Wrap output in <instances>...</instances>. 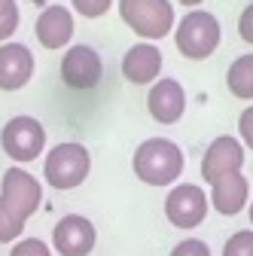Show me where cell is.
<instances>
[{
    "label": "cell",
    "mask_w": 253,
    "mask_h": 256,
    "mask_svg": "<svg viewBox=\"0 0 253 256\" xmlns=\"http://www.w3.org/2000/svg\"><path fill=\"white\" fill-rule=\"evenodd\" d=\"M134 174L150 183V186H168V183H177L183 168H186V158H183V150L168 140V138H150L144 140L138 150H134Z\"/></svg>",
    "instance_id": "1"
},
{
    "label": "cell",
    "mask_w": 253,
    "mask_h": 256,
    "mask_svg": "<svg viewBox=\"0 0 253 256\" xmlns=\"http://www.w3.org/2000/svg\"><path fill=\"white\" fill-rule=\"evenodd\" d=\"M174 43H177V52L189 61H204L216 52L220 46V22L214 12H204V10H192L186 12L174 30Z\"/></svg>",
    "instance_id": "2"
},
{
    "label": "cell",
    "mask_w": 253,
    "mask_h": 256,
    "mask_svg": "<svg viewBox=\"0 0 253 256\" xmlns=\"http://www.w3.org/2000/svg\"><path fill=\"white\" fill-rule=\"evenodd\" d=\"M119 16L144 43H159L174 28L171 0H119Z\"/></svg>",
    "instance_id": "3"
},
{
    "label": "cell",
    "mask_w": 253,
    "mask_h": 256,
    "mask_svg": "<svg viewBox=\"0 0 253 256\" xmlns=\"http://www.w3.org/2000/svg\"><path fill=\"white\" fill-rule=\"evenodd\" d=\"M92 171V156L82 144L76 140H64L46 152V162H43V177L49 186L55 189H74L80 186Z\"/></svg>",
    "instance_id": "4"
},
{
    "label": "cell",
    "mask_w": 253,
    "mask_h": 256,
    "mask_svg": "<svg viewBox=\"0 0 253 256\" xmlns=\"http://www.w3.org/2000/svg\"><path fill=\"white\" fill-rule=\"evenodd\" d=\"M0 146L12 162H30L40 158L46 150V128L34 116H12L4 132H0Z\"/></svg>",
    "instance_id": "5"
},
{
    "label": "cell",
    "mask_w": 253,
    "mask_h": 256,
    "mask_svg": "<svg viewBox=\"0 0 253 256\" xmlns=\"http://www.w3.org/2000/svg\"><path fill=\"white\" fill-rule=\"evenodd\" d=\"M208 208L210 202L204 196V189L196 183H177L165 198V216L177 229H196L208 216Z\"/></svg>",
    "instance_id": "6"
},
{
    "label": "cell",
    "mask_w": 253,
    "mask_h": 256,
    "mask_svg": "<svg viewBox=\"0 0 253 256\" xmlns=\"http://www.w3.org/2000/svg\"><path fill=\"white\" fill-rule=\"evenodd\" d=\"M241 165H244V144L238 138H232V134H220L204 150L202 177H204V183L214 186L216 180H223V177L241 174Z\"/></svg>",
    "instance_id": "7"
},
{
    "label": "cell",
    "mask_w": 253,
    "mask_h": 256,
    "mask_svg": "<svg viewBox=\"0 0 253 256\" xmlns=\"http://www.w3.org/2000/svg\"><path fill=\"white\" fill-rule=\"evenodd\" d=\"M94 241H98V232L82 214L61 216L52 229V247L58 250V256H88L94 250Z\"/></svg>",
    "instance_id": "8"
},
{
    "label": "cell",
    "mask_w": 253,
    "mask_h": 256,
    "mask_svg": "<svg viewBox=\"0 0 253 256\" xmlns=\"http://www.w3.org/2000/svg\"><path fill=\"white\" fill-rule=\"evenodd\" d=\"M101 74H104L101 55L92 46H70L64 52V58H61V80H64V86H70L76 92L94 88L101 82Z\"/></svg>",
    "instance_id": "9"
},
{
    "label": "cell",
    "mask_w": 253,
    "mask_h": 256,
    "mask_svg": "<svg viewBox=\"0 0 253 256\" xmlns=\"http://www.w3.org/2000/svg\"><path fill=\"white\" fill-rule=\"evenodd\" d=\"M0 198H4L10 208H16L24 220L34 214L43 202V186L34 174H28L24 168H10L0 180Z\"/></svg>",
    "instance_id": "10"
},
{
    "label": "cell",
    "mask_w": 253,
    "mask_h": 256,
    "mask_svg": "<svg viewBox=\"0 0 253 256\" xmlns=\"http://www.w3.org/2000/svg\"><path fill=\"white\" fill-rule=\"evenodd\" d=\"M146 110L159 125L180 122V116L186 113V92H183V86L177 80H171V76L156 80V86L146 94Z\"/></svg>",
    "instance_id": "11"
},
{
    "label": "cell",
    "mask_w": 253,
    "mask_h": 256,
    "mask_svg": "<svg viewBox=\"0 0 253 256\" xmlns=\"http://www.w3.org/2000/svg\"><path fill=\"white\" fill-rule=\"evenodd\" d=\"M34 76V55L24 43H0V88L16 92Z\"/></svg>",
    "instance_id": "12"
},
{
    "label": "cell",
    "mask_w": 253,
    "mask_h": 256,
    "mask_svg": "<svg viewBox=\"0 0 253 256\" xmlns=\"http://www.w3.org/2000/svg\"><path fill=\"white\" fill-rule=\"evenodd\" d=\"M162 52L156 43H134L128 52L122 55V76L132 86H146L156 82L162 74Z\"/></svg>",
    "instance_id": "13"
},
{
    "label": "cell",
    "mask_w": 253,
    "mask_h": 256,
    "mask_svg": "<svg viewBox=\"0 0 253 256\" xmlns=\"http://www.w3.org/2000/svg\"><path fill=\"white\" fill-rule=\"evenodd\" d=\"M34 30H37V40L43 49H61L74 37V12L64 6H46L37 16Z\"/></svg>",
    "instance_id": "14"
},
{
    "label": "cell",
    "mask_w": 253,
    "mask_h": 256,
    "mask_svg": "<svg viewBox=\"0 0 253 256\" xmlns=\"http://www.w3.org/2000/svg\"><path fill=\"white\" fill-rule=\"evenodd\" d=\"M247 198H250V183L244 174H232V177H223L210 186V208H216L223 216H235L241 208H247Z\"/></svg>",
    "instance_id": "15"
},
{
    "label": "cell",
    "mask_w": 253,
    "mask_h": 256,
    "mask_svg": "<svg viewBox=\"0 0 253 256\" xmlns=\"http://www.w3.org/2000/svg\"><path fill=\"white\" fill-rule=\"evenodd\" d=\"M226 86L235 98L241 101H253V52L250 55H238L229 64V74H226Z\"/></svg>",
    "instance_id": "16"
},
{
    "label": "cell",
    "mask_w": 253,
    "mask_h": 256,
    "mask_svg": "<svg viewBox=\"0 0 253 256\" xmlns=\"http://www.w3.org/2000/svg\"><path fill=\"white\" fill-rule=\"evenodd\" d=\"M24 232V216L10 208L4 198H0V244H10V241H18Z\"/></svg>",
    "instance_id": "17"
},
{
    "label": "cell",
    "mask_w": 253,
    "mask_h": 256,
    "mask_svg": "<svg viewBox=\"0 0 253 256\" xmlns=\"http://www.w3.org/2000/svg\"><path fill=\"white\" fill-rule=\"evenodd\" d=\"M18 22H22V12L16 0H0V43H6L16 34Z\"/></svg>",
    "instance_id": "18"
},
{
    "label": "cell",
    "mask_w": 253,
    "mask_h": 256,
    "mask_svg": "<svg viewBox=\"0 0 253 256\" xmlns=\"http://www.w3.org/2000/svg\"><path fill=\"white\" fill-rule=\"evenodd\" d=\"M223 256H253V229L250 232H235L226 241Z\"/></svg>",
    "instance_id": "19"
},
{
    "label": "cell",
    "mask_w": 253,
    "mask_h": 256,
    "mask_svg": "<svg viewBox=\"0 0 253 256\" xmlns=\"http://www.w3.org/2000/svg\"><path fill=\"white\" fill-rule=\"evenodd\" d=\"M10 256H52V250L40 238H22V241L12 244V253Z\"/></svg>",
    "instance_id": "20"
},
{
    "label": "cell",
    "mask_w": 253,
    "mask_h": 256,
    "mask_svg": "<svg viewBox=\"0 0 253 256\" xmlns=\"http://www.w3.org/2000/svg\"><path fill=\"white\" fill-rule=\"evenodd\" d=\"M70 4L82 18H98L113 6V0H70Z\"/></svg>",
    "instance_id": "21"
},
{
    "label": "cell",
    "mask_w": 253,
    "mask_h": 256,
    "mask_svg": "<svg viewBox=\"0 0 253 256\" xmlns=\"http://www.w3.org/2000/svg\"><path fill=\"white\" fill-rule=\"evenodd\" d=\"M171 256H210V247H208L202 238H183V241L171 250Z\"/></svg>",
    "instance_id": "22"
},
{
    "label": "cell",
    "mask_w": 253,
    "mask_h": 256,
    "mask_svg": "<svg viewBox=\"0 0 253 256\" xmlns=\"http://www.w3.org/2000/svg\"><path fill=\"white\" fill-rule=\"evenodd\" d=\"M238 134H241V144L247 146V150H253V104L241 113V119H238Z\"/></svg>",
    "instance_id": "23"
},
{
    "label": "cell",
    "mask_w": 253,
    "mask_h": 256,
    "mask_svg": "<svg viewBox=\"0 0 253 256\" xmlns=\"http://www.w3.org/2000/svg\"><path fill=\"white\" fill-rule=\"evenodd\" d=\"M238 34H241L244 43L253 46V4H250V6L241 12V18H238Z\"/></svg>",
    "instance_id": "24"
},
{
    "label": "cell",
    "mask_w": 253,
    "mask_h": 256,
    "mask_svg": "<svg viewBox=\"0 0 253 256\" xmlns=\"http://www.w3.org/2000/svg\"><path fill=\"white\" fill-rule=\"evenodd\" d=\"M177 4H183V6H192V10H196V6L202 4V0H177Z\"/></svg>",
    "instance_id": "25"
},
{
    "label": "cell",
    "mask_w": 253,
    "mask_h": 256,
    "mask_svg": "<svg viewBox=\"0 0 253 256\" xmlns=\"http://www.w3.org/2000/svg\"><path fill=\"white\" fill-rule=\"evenodd\" d=\"M247 214H250V222H253V202H250V208H247Z\"/></svg>",
    "instance_id": "26"
}]
</instances>
